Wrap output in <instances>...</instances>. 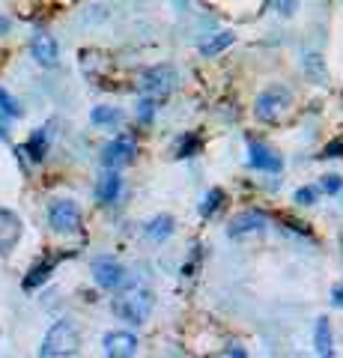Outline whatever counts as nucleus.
<instances>
[{
  "instance_id": "nucleus-1",
  "label": "nucleus",
  "mask_w": 343,
  "mask_h": 358,
  "mask_svg": "<svg viewBox=\"0 0 343 358\" xmlns=\"http://www.w3.org/2000/svg\"><path fill=\"white\" fill-rule=\"evenodd\" d=\"M81 346V335H78V325L72 320H57L48 335L39 346V355L42 358H63V355H75Z\"/></svg>"
},
{
  "instance_id": "nucleus-2",
  "label": "nucleus",
  "mask_w": 343,
  "mask_h": 358,
  "mask_svg": "<svg viewBox=\"0 0 343 358\" xmlns=\"http://www.w3.org/2000/svg\"><path fill=\"white\" fill-rule=\"evenodd\" d=\"M111 307H113V314H117L122 322L141 325V322L150 320L152 311H155V296L150 290H128L126 296L113 299Z\"/></svg>"
},
{
  "instance_id": "nucleus-3",
  "label": "nucleus",
  "mask_w": 343,
  "mask_h": 358,
  "mask_svg": "<svg viewBox=\"0 0 343 358\" xmlns=\"http://www.w3.org/2000/svg\"><path fill=\"white\" fill-rule=\"evenodd\" d=\"M290 108H292V93L287 87H269L254 102V113L263 123H281L290 113Z\"/></svg>"
},
{
  "instance_id": "nucleus-4",
  "label": "nucleus",
  "mask_w": 343,
  "mask_h": 358,
  "mask_svg": "<svg viewBox=\"0 0 343 358\" xmlns=\"http://www.w3.org/2000/svg\"><path fill=\"white\" fill-rule=\"evenodd\" d=\"M93 281H96V287H102V290H108V292H117L122 290L128 284V272H126V266L117 263L113 257H96L93 260Z\"/></svg>"
},
{
  "instance_id": "nucleus-5",
  "label": "nucleus",
  "mask_w": 343,
  "mask_h": 358,
  "mask_svg": "<svg viewBox=\"0 0 343 358\" xmlns=\"http://www.w3.org/2000/svg\"><path fill=\"white\" fill-rule=\"evenodd\" d=\"M176 87V69L167 66V63H159V66L146 69L141 75V90L146 96H155V99H167Z\"/></svg>"
},
{
  "instance_id": "nucleus-6",
  "label": "nucleus",
  "mask_w": 343,
  "mask_h": 358,
  "mask_svg": "<svg viewBox=\"0 0 343 358\" xmlns=\"http://www.w3.org/2000/svg\"><path fill=\"white\" fill-rule=\"evenodd\" d=\"M48 224H51L54 233H78L81 230V209L75 200H54L48 206Z\"/></svg>"
},
{
  "instance_id": "nucleus-7",
  "label": "nucleus",
  "mask_w": 343,
  "mask_h": 358,
  "mask_svg": "<svg viewBox=\"0 0 343 358\" xmlns=\"http://www.w3.org/2000/svg\"><path fill=\"white\" fill-rule=\"evenodd\" d=\"M248 161L254 170H263V174H281L284 170V159L277 156V152L272 150V146L260 143V141H251L248 143Z\"/></svg>"
},
{
  "instance_id": "nucleus-8",
  "label": "nucleus",
  "mask_w": 343,
  "mask_h": 358,
  "mask_svg": "<svg viewBox=\"0 0 343 358\" xmlns=\"http://www.w3.org/2000/svg\"><path fill=\"white\" fill-rule=\"evenodd\" d=\"M135 156H137V146H135V141H128V137H117V141L102 146V165L105 167H122Z\"/></svg>"
},
{
  "instance_id": "nucleus-9",
  "label": "nucleus",
  "mask_w": 343,
  "mask_h": 358,
  "mask_svg": "<svg viewBox=\"0 0 343 358\" xmlns=\"http://www.w3.org/2000/svg\"><path fill=\"white\" fill-rule=\"evenodd\" d=\"M266 230V215L263 212H239L227 227V236L230 239H245V236H254V233H263Z\"/></svg>"
},
{
  "instance_id": "nucleus-10",
  "label": "nucleus",
  "mask_w": 343,
  "mask_h": 358,
  "mask_svg": "<svg viewBox=\"0 0 343 358\" xmlns=\"http://www.w3.org/2000/svg\"><path fill=\"white\" fill-rule=\"evenodd\" d=\"M30 57H33L39 66L54 69V66H57V60H60V48H57L54 36H48V33H36L33 39H30Z\"/></svg>"
},
{
  "instance_id": "nucleus-11",
  "label": "nucleus",
  "mask_w": 343,
  "mask_h": 358,
  "mask_svg": "<svg viewBox=\"0 0 343 358\" xmlns=\"http://www.w3.org/2000/svg\"><path fill=\"white\" fill-rule=\"evenodd\" d=\"M122 194V176L117 174V167H105V174L96 179V200L102 203V206H111V203H117Z\"/></svg>"
},
{
  "instance_id": "nucleus-12",
  "label": "nucleus",
  "mask_w": 343,
  "mask_h": 358,
  "mask_svg": "<svg viewBox=\"0 0 343 358\" xmlns=\"http://www.w3.org/2000/svg\"><path fill=\"white\" fill-rule=\"evenodd\" d=\"M18 239H21V218L0 206V254L3 257L10 254L18 245Z\"/></svg>"
},
{
  "instance_id": "nucleus-13",
  "label": "nucleus",
  "mask_w": 343,
  "mask_h": 358,
  "mask_svg": "<svg viewBox=\"0 0 343 358\" xmlns=\"http://www.w3.org/2000/svg\"><path fill=\"white\" fill-rule=\"evenodd\" d=\"M102 346H105V355L128 358L137 353V338L132 331H108V335L102 338Z\"/></svg>"
},
{
  "instance_id": "nucleus-14",
  "label": "nucleus",
  "mask_w": 343,
  "mask_h": 358,
  "mask_svg": "<svg viewBox=\"0 0 343 358\" xmlns=\"http://www.w3.org/2000/svg\"><path fill=\"white\" fill-rule=\"evenodd\" d=\"M314 346H316V355L329 358L334 355V338H331V322L329 316H320L314 325Z\"/></svg>"
},
{
  "instance_id": "nucleus-15",
  "label": "nucleus",
  "mask_w": 343,
  "mask_h": 358,
  "mask_svg": "<svg viewBox=\"0 0 343 358\" xmlns=\"http://www.w3.org/2000/svg\"><path fill=\"white\" fill-rule=\"evenodd\" d=\"M174 230H176V221H174V215H155L152 221L143 227L146 239H152V242H167L170 236H174Z\"/></svg>"
},
{
  "instance_id": "nucleus-16",
  "label": "nucleus",
  "mask_w": 343,
  "mask_h": 358,
  "mask_svg": "<svg viewBox=\"0 0 343 358\" xmlns=\"http://www.w3.org/2000/svg\"><path fill=\"white\" fill-rule=\"evenodd\" d=\"M236 42V33L233 30H221V33H215L212 39H206V42L200 45V54L203 57H215V54H221L224 48H230Z\"/></svg>"
},
{
  "instance_id": "nucleus-17",
  "label": "nucleus",
  "mask_w": 343,
  "mask_h": 358,
  "mask_svg": "<svg viewBox=\"0 0 343 358\" xmlns=\"http://www.w3.org/2000/svg\"><path fill=\"white\" fill-rule=\"evenodd\" d=\"M24 152H27L33 161H42L45 152H48V128H36L33 137H30L27 146H24Z\"/></svg>"
},
{
  "instance_id": "nucleus-18",
  "label": "nucleus",
  "mask_w": 343,
  "mask_h": 358,
  "mask_svg": "<svg viewBox=\"0 0 343 358\" xmlns=\"http://www.w3.org/2000/svg\"><path fill=\"white\" fill-rule=\"evenodd\" d=\"M122 120V111L120 108H108V105H99V108H96L93 113H90V123L93 126H117Z\"/></svg>"
},
{
  "instance_id": "nucleus-19",
  "label": "nucleus",
  "mask_w": 343,
  "mask_h": 358,
  "mask_svg": "<svg viewBox=\"0 0 343 358\" xmlns=\"http://www.w3.org/2000/svg\"><path fill=\"white\" fill-rule=\"evenodd\" d=\"M54 263L57 260H48V263H42V266H36L33 272L24 278V290H36L39 284H45L48 281V275H51V268H54Z\"/></svg>"
},
{
  "instance_id": "nucleus-20",
  "label": "nucleus",
  "mask_w": 343,
  "mask_h": 358,
  "mask_svg": "<svg viewBox=\"0 0 343 358\" xmlns=\"http://www.w3.org/2000/svg\"><path fill=\"white\" fill-rule=\"evenodd\" d=\"M221 203H224V191H221V189H212L206 197H203V203H200V215H203V218L215 215L218 209H221Z\"/></svg>"
},
{
  "instance_id": "nucleus-21",
  "label": "nucleus",
  "mask_w": 343,
  "mask_h": 358,
  "mask_svg": "<svg viewBox=\"0 0 343 358\" xmlns=\"http://www.w3.org/2000/svg\"><path fill=\"white\" fill-rule=\"evenodd\" d=\"M0 111H3L6 117H21V113H24L21 102L15 99V96H12L6 87H0Z\"/></svg>"
},
{
  "instance_id": "nucleus-22",
  "label": "nucleus",
  "mask_w": 343,
  "mask_h": 358,
  "mask_svg": "<svg viewBox=\"0 0 343 358\" xmlns=\"http://www.w3.org/2000/svg\"><path fill=\"white\" fill-rule=\"evenodd\" d=\"M305 72L314 81H325V63H323V57L320 54H307L305 57Z\"/></svg>"
},
{
  "instance_id": "nucleus-23",
  "label": "nucleus",
  "mask_w": 343,
  "mask_h": 358,
  "mask_svg": "<svg viewBox=\"0 0 343 358\" xmlns=\"http://www.w3.org/2000/svg\"><path fill=\"white\" fill-rule=\"evenodd\" d=\"M152 117H155V96H146V99L137 102V120L146 126L152 123Z\"/></svg>"
},
{
  "instance_id": "nucleus-24",
  "label": "nucleus",
  "mask_w": 343,
  "mask_h": 358,
  "mask_svg": "<svg viewBox=\"0 0 343 358\" xmlns=\"http://www.w3.org/2000/svg\"><path fill=\"white\" fill-rule=\"evenodd\" d=\"M277 15H284V18H292V15L299 12V0H272Z\"/></svg>"
},
{
  "instance_id": "nucleus-25",
  "label": "nucleus",
  "mask_w": 343,
  "mask_h": 358,
  "mask_svg": "<svg viewBox=\"0 0 343 358\" xmlns=\"http://www.w3.org/2000/svg\"><path fill=\"white\" fill-rule=\"evenodd\" d=\"M320 189H323L325 194H338V191H343V179H340L338 174H329V176H323Z\"/></svg>"
},
{
  "instance_id": "nucleus-26",
  "label": "nucleus",
  "mask_w": 343,
  "mask_h": 358,
  "mask_svg": "<svg viewBox=\"0 0 343 358\" xmlns=\"http://www.w3.org/2000/svg\"><path fill=\"white\" fill-rule=\"evenodd\" d=\"M316 194H320V191L310 189V185H305V189L296 191V203H299V206H314V203H316Z\"/></svg>"
},
{
  "instance_id": "nucleus-27",
  "label": "nucleus",
  "mask_w": 343,
  "mask_h": 358,
  "mask_svg": "<svg viewBox=\"0 0 343 358\" xmlns=\"http://www.w3.org/2000/svg\"><path fill=\"white\" fill-rule=\"evenodd\" d=\"M323 159H343V141H334V143L325 146Z\"/></svg>"
},
{
  "instance_id": "nucleus-28",
  "label": "nucleus",
  "mask_w": 343,
  "mask_h": 358,
  "mask_svg": "<svg viewBox=\"0 0 343 358\" xmlns=\"http://www.w3.org/2000/svg\"><path fill=\"white\" fill-rule=\"evenodd\" d=\"M331 307H340L343 311V281L331 287Z\"/></svg>"
},
{
  "instance_id": "nucleus-29",
  "label": "nucleus",
  "mask_w": 343,
  "mask_h": 358,
  "mask_svg": "<svg viewBox=\"0 0 343 358\" xmlns=\"http://www.w3.org/2000/svg\"><path fill=\"white\" fill-rule=\"evenodd\" d=\"M194 150H197V141H194V137H189V143L182 141V143H179V159H189Z\"/></svg>"
},
{
  "instance_id": "nucleus-30",
  "label": "nucleus",
  "mask_w": 343,
  "mask_h": 358,
  "mask_svg": "<svg viewBox=\"0 0 343 358\" xmlns=\"http://www.w3.org/2000/svg\"><path fill=\"white\" fill-rule=\"evenodd\" d=\"M10 30H12V21L6 18V15H0V36H6Z\"/></svg>"
},
{
  "instance_id": "nucleus-31",
  "label": "nucleus",
  "mask_w": 343,
  "mask_h": 358,
  "mask_svg": "<svg viewBox=\"0 0 343 358\" xmlns=\"http://www.w3.org/2000/svg\"><path fill=\"white\" fill-rule=\"evenodd\" d=\"M6 135H10V132H6V123H3V111H0V137H3V141H6Z\"/></svg>"
}]
</instances>
